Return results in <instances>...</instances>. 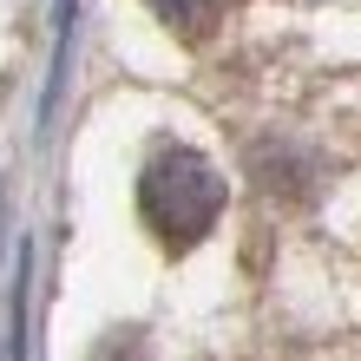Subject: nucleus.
<instances>
[{"label": "nucleus", "mask_w": 361, "mask_h": 361, "mask_svg": "<svg viewBox=\"0 0 361 361\" xmlns=\"http://www.w3.org/2000/svg\"><path fill=\"white\" fill-rule=\"evenodd\" d=\"M138 210L158 230V243L190 250L224 210V178L197 152H158L145 164V178H138Z\"/></svg>", "instance_id": "nucleus-1"}, {"label": "nucleus", "mask_w": 361, "mask_h": 361, "mask_svg": "<svg viewBox=\"0 0 361 361\" xmlns=\"http://www.w3.org/2000/svg\"><path fill=\"white\" fill-rule=\"evenodd\" d=\"M152 13L164 27H178V33H204L217 20V0H152Z\"/></svg>", "instance_id": "nucleus-2"}]
</instances>
